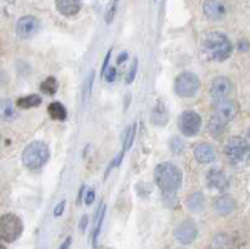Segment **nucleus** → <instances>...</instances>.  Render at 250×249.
Here are the masks:
<instances>
[{
  "instance_id": "nucleus-14",
  "label": "nucleus",
  "mask_w": 250,
  "mask_h": 249,
  "mask_svg": "<svg viewBox=\"0 0 250 249\" xmlns=\"http://www.w3.org/2000/svg\"><path fill=\"white\" fill-rule=\"evenodd\" d=\"M55 6L62 15L73 17L80 12L82 1L80 0H55Z\"/></svg>"
},
{
  "instance_id": "nucleus-19",
  "label": "nucleus",
  "mask_w": 250,
  "mask_h": 249,
  "mask_svg": "<svg viewBox=\"0 0 250 249\" xmlns=\"http://www.w3.org/2000/svg\"><path fill=\"white\" fill-rule=\"evenodd\" d=\"M105 210H106L105 205L100 203L99 208H98L97 217H95V226H94L93 237H91V242H93V247H94V248H97L98 238H99L100 232H102L103 222H104V217H105Z\"/></svg>"
},
{
  "instance_id": "nucleus-4",
  "label": "nucleus",
  "mask_w": 250,
  "mask_h": 249,
  "mask_svg": "<svg viewBox=\"0 0 250 249\" xmlns=\"http://www.w3.org/2000/svg\"><path fill=\"white\" fill-rule=\"evenodd\" d=\"M23 229V222L18 215L6 213L0 217V241L13 243L21 235Z\"/></svg>"
},
{
  "instance_id": "nucleus-18",
  "label": "nucleus",
  "mask_w": 250,
  "mask_h": 249,
  "mask_svg": "<svg viewBox=\"0 0 250 249\" xmlns=\"http://www.w3.org/2000/svg\"><path fill=\"white\" fill-rule=\"evenodd\" d=\"M187 207L191 212H202L205 207V197L202 192H194L188 197Z\"/></svg>"
},
{
  "instance_id": "nucleus-16",
  "label": "nucleus",
  "mask_w": 250,
  "mask_h": 249,
  "mask_svg": "<svg viewBox=\"0 0 250 249\" xmlns=\"http://www.w3.org/2000/svg\"><path fill=\"white\" fill-rule=\"evenodd\" d=\"M214 207L219 214L228 215L235 209V202L230 196H220L214 203Z\"/></svg>"
},
{
  "instance_id": "nucleus-1",
  "label": "nucleus",
  "mask_w": 250,
  "mask_h": 249,
  "mask_svg": "<svg viewBox=\"0 0 250 249\" xmlns=\"http://www.w3.org/2000/svg\"><path fill=\"white\" fill-rule=\"evenodd\" d=\"M154 179L156 185L164 194L174 196L176 190L182 187L183 174L182 170L173 163L163 161L154 169Z\"/></svg>"
},
{
  "instance_id": "nucleus-30",
  "label": "nucleus",
  "mask_w": 250,
  "mask_h": 249,
  "mask_svg": "<svg viewBox=\"0 0 250 249\" xmlns=\"http://www.w3.org/2000/svg\"><path fill=\"white\" fill-rule=\"evenodd\" d=\"M110 57H111V49H109L108 53H106L105 55V59H104V62H103L102 71H100V75H102V77H104V73H105L106 68L109 67V60H110Z\"/></svg>"
},
{
  "instance_id": "nucleus-36",
  "label": "nucleus",
  "mask_w": 250,
  "mask_h": 249,
  "mask_svg": "<svg viewBox=\"0 0 250 249\" xmlns=\"http://www.w3.org/2000/svg\"><path fill=\"white\" fill-rule=\"evenodd\" d=\"M0 249H6V248H5V247H4V246H3V244L0 243Z\"/></svg>"
},
{
  "instance_id": "nucleus-32",
  "label": "nucleus",
  "mask_w": 250,
  "mask_h": 249,
  "mask_svg": "<svg viewBox=\"0 0 250 249\" xmlns=\"http://www.w3.org/2000/svg\"><path fill=\"white\" fill-rule=\"evenodd\" d=\"M88 223H89V217L86 214H84L82 217V219H80V223H79V228L82 232H85L86 226H88Z\"/></svg>"
},
{
  "instance_id": "nucleus-34",
  "label": "nucleus",
  "mask_w": 250,
  "mask_h": 249,
  "mask_svg": "<svg viewBox=\"0 0 250 249\" xmlns=\"http://www.w3.org/2000/svg\"><path fill=\"white\" fill-rule=\"evenodd\" d=\"M126 59H128V53H126V51H124V53L119 54V57H118V59H117V63L118 64H123V63H124Z\"/></svg>"
},
{
  "instance_id": "nucleus-21",
  "label": "nucleus",
  "mask_w": 250,
  "mask_h": 249,
  "mask_svg": "<svg viewBox=\"0 0 250 249\" xmlns=\"http://www.w3.org/2000/svg\"><path fill=\"white\" fill-rule=\"evenodd\" d=\"M15 118V109L10 99L0 100V119L4 122H12Z\"/></svg>"
},
{
  "instance_id": "nucleus-31",
  "label": "nucleus",
  "mask_w": 250,
  "mask_h": 249,
  "mask_svg": "<svg viewBox=\"0 0 250 249\" xmlns=\"http://www.w3.org/2000/svg\"><path fill=\"white\" fill-rule=\"evenodd\" d=\"M94 201H95V190L91 188V189H89L88 192H86L85 204H86V205H91V204L94 203Z\"/></svg>"
},
{
  "instance_id": "nucleus-27",
  "label": "nucleus",
  "mask_w": 250,
  "mask_h": 249,
  "mask_svg": "<svg viewBox=\"0 0 250 249\" xmlns=\"http://www.w3.org/2000/svg\"><path fill=\"white\" fill-rule=\"evenodd\" d=\"M115 10H117V0H114L113 4H111V5L109 6L108 13H106L105 19H106V23H108V24H110L111 22H113L114 14H115Z\"/></svg>"
},
{
  "instance_id": "nucleus-7",
  "label": "nucleus",
  "mask_w": 250,
  "mask_h": 249,
  "mask_svg": "<svg viewBox=\"0 0 250 249\" xmlns=\"http://www.w3.org/2000/svg\"><path fill=\"white\" fill-rule=\"evenodd\" d=\"M248 152V144L240 136H231L225 145V154L233 163H239L245 158Z\"/></svg>"
},
{
  "instance_id": "nucleus-3",
  "label": "nucleus",
  "mask_w": 250,
  "mask_h": 249,
  "mask_svg": "<svg viewBox=\"0 0 250 249\" xmlns=\"http://www.w3.org/2000/svg\"><path fill=\"white\" fill-rule=\"evenodd\" d=\"M50 152L45 143L43 142H31L25 147L21 154V161L24 167L30 170H37L45 165L46 161L49 160Z\"/></svg>"
},
{
  "instance_id": "nucleus-25",
  "label": "nucleus",
  "mask_w": 250,
  "mask_h": 249,
  "mask_svg": "<svg viewBox=\"0 0 250 249\" xmlns=\"http://www.w3.org/2000/svg\"><path fill=\"white\" fill-rule=\"evenodd\" d=\"M138 66H139V60H138V58H134L133 64H131L128 75H126V84H131V83L134 82V79L137 77Z\"/></svg>"
},
{
  "instance_id": "nucleus-28",
  "label": "nucleus",
  "mask_w": 250,
  "mask_h": 249,
  "mask_svg": "<svg viewBox=\"0 0 250 249\" xmlns=\"http://www.w3.org/2000/svg\"><path fill=\"white\" fill-rule=\"evenodd\" d=\"M171 149H173L175 153H179V152H182L183 142L180 140L179 138H174L173 140H171Z\"/></svg>"
},
{
  "instance_id": "nucleus-23",
  "label": "nucleus",
  "mask_w": 250,
  "mask_h": 249,
  "mask_svg": "<svg viewBox=\"0 0 250 249\" xmlns=\"http://www.w3.org/2000/svg\"><path fill=\"white\" fill-rule=\"evenodd\" d=\"M59 88V83L54 77H48L40 84V91L46 95H54Z\"/></svg>"
},
{
  "instance_id": "nucleus-5",
  "label": "nucleus",
  "mask_w": 250,
  "mask_h": 249,
  "mask_svg": "<svg viewBox=\"0 0 250 249\" xmlns=\"http://www.w3.org/2000/svg\"><path fill=\"white\" fill-rule=\"evenodd\" d=\"M200 80L194 73H185L179 74L176 77L175 83H174V89L175 93L182 98H193L199 91Z\"/></svg>"
},
{
  "instance_id": "nucleus-9",
  "label": "nucleus",
  "mask_w": 250,
  "mask_h": 249,
  "mask_svg": "<svg viewBox=\"0 0 250 249\" xmlns=\"http://www.w3.org/2000/svg\"><path fill=\"white\" fill-rule=\"evenodd\" d=\"M233 91V83L227 77H218L211 82L210 94L216 103L227 99Z\"/></svg>"
},
{
  "instance_id": "nucleus-11",
  "label": "nucleus",
  "mask_w": 250,
  "mask_h": 249,
  "mask_svg": "<svg viewBox=\"0 0 250 249\" xmlns=\"http://www.w3.org/2000/svg\"><path fill=\"white\" fill-rule=\"evenodd\" d=\"M198 235V229L196 226L191 221H184L175 228L174 237L179 243L182 244H190L195 241Z\"/></svg>"
},
{
  "instance_id": "nucleus-2",
  "label": "nucleus",
  "mask_w": 250,
  "mask_h": 249,
  "mask_svg": "<svg viewBox=\"0 0 250 249\" xmlns=\"http://www.w3.org/2000/svg\"><path fill=\"white\" fill-rule=\"evenodd\" d=\"M203 49L210 59L215 62H224L230 57L233 45L227 35L218 31H211L205 34L203 39Z\"/></svg>"
},
{
  "instance_id": "nucleus-35",
  "label": "nucleus",
  "mask_w": 250,
  "mask_h": 249,
  "mask_svg": "<svg viewBox=\"0 0 250 249\" xmlns=\"http://www.w3.org/2000/svg\"><path fill=\"white\" fill-rule=\"evenodd\" d=\"M84 190H85V185H82V188L79 189V196H78V203H80L82 201V197L84 194Z\"/></svg>"
},
{
  "instance_id": "nucleus-33",
  "label": "nucleus",
  "mask_w": 250,
  "mask_h": 249,
  "mask_svg": "<svg viewBox=\"0 0 250 249\" xmlns=\"http://www.w3.org/2000/svg\"><path fill=\"white\" fill-rule=\"evenodd\" d=\"M71 242H73L71 237H68L65 239V241L62 242V246H60L59 249H69V247L71 246Z\"/></svg>"
},
{
  "instance_id": "nucleus-12",
  "label": "nucleus",
  "mask_w": 250,
  "mask_h": 249,
  "mask_svg": "<svg viewBox=\"0 0 250 249\" xmlns=\"http://www.w3.org/2000/svg\"><path fill=\"white\" fill-rule=\"evenodd\" d=\"M204 14L211 20H220L227 14V5L224 0H205Z\"/></svg>"
},
{
  "instance_id": "nucleus-29",
  "label": "nucleus",
  "mask_w": 250,
  "mask_h": 249,
  "mask_svg": "<svg viewBox=\"0 0 250 249\" xmlns=\"http://www.w3.org/2000/svg\"><path fill=\"white\" fill-rule=\"evenodd\" d=\"M65 204L66 202L65 201H62L60 203L57 204V207L54 208V217H60V215L64 213V209H65Z\"/></svg>"
},
{
  "instance_id": "nucleus-26",
  "label": "nucleus",
  "mask_w": 250,
  "mask_h": 249,
  "mask_svg": "<svg viewBox=\"0 0 250 249\" xmlns=\"http://www.w3.org/2000/svg\"><path fill=\"white\" fill-rule=\"evenodd\" d=\"M104 75H105L106 82L113 83L114 80H115V78H117V68H114V67H108L105 73H104Z\"/></svg>"
},
{
  "instance_id": "nucleus-24",
  "label": "nucleus",
  "mask_w": 250,
  "mask_h": 249,
  "mask_svg": "<svg viewBox=\"0 0 250 249\" xmlns=\"http://www.w3.org/2000/svg\"><path fill=\"white\" fill-rule=\"evenodd\" d=\"M135 133H137V124L134 123L133 125H130L129 127V129L126 131V133H125V138H124V152H126V150H129L131 148V145H133V142H134V136H135Z\"/></svg>"
},
{
  "instance_id": "nucleus-17",
  "label": "nucleus",
  "mask_w": 250,
  "mask_h": 249,
  "mask_svg": "<svg viewBox=\"0 0 250 249\" xmlns=\"http://www.w3.org/2000/svg\"><path fill=\"white\" fill-rule=\"evenodd\" d=\"M94 79H95V70H90L82 85V103H83V105H86L88 104L89 100H90L91 94H93Z\"/></svg>"
},
{
  "instance_id": "nucleus-37",
  "label": "nucleus",
  "mask_w": 250,
  "mask_h": 249,
  "mask_svg": "<svg viewBox=\"0 0 250 249\" xmlns=\"http://www.w3.org/2000/svg\"><path fill=\"white\" fill-rule=\"evenodd\" d=\"M0 145H1V136H0Z\"/></svg>"
},
{
  "instance_id": "nucleus-15",
  "label": "nucleus",
  "mask_w": 250,
  "mask_h": 249,
  "mask_svg": "<svg viewBox=\"0 0 250 249\" xmlns=\"http://www.w3.org/2000/svg\"><path fill=\"white\" fill-rule=\"evenodd\" d=\"M208 185L218 190H225L229 187V181L223 172L218 169L209 170L207 177Z\"/></svg>"
},
{
  "instance_id": "nucleus-8",
  "label": "nucleus",
  "mask_w": 250,
  "mask_h": 249,
  "mask_svg": "<svg viewBox=\"0 0 250 249\" xmlns=\"http://www.w3.org/2000/svg\"><path fill=\"white\" fill-rule=\"evenodd\" d=\"M239 112L238 103L234 100H222L218 102L214 111V119H216L218 122L223 123V124H228L231 122L236 116Z\"/></svg>"
},
{
  "instance_id": "nucleus-20",
  "label": "nucleus",
  "mask_w": 250,
  "mask_h": 249,
  "mask_svg": "<svg viewBox=\"0 0 250 249\" xmlns=\"http://www.w3.org/2000/svg\"><path fill=\"white\" fill-rule=\"evenodd\" d=\"M48 113L51 119L59 120V122L65 120L66 116H68V112H66L65 107L59 102L50 103V104L48 105Z\"/></svg>"
},
{
  "instance_id": "nucleus-10",
  "label": "nucleus",
  "mask_w": 250,
  "mask_h": 249,
  "mask_svg": "<svg viewBox=\"0 0 250 249\" xmlns=\"http://www.w3.org/2000/svg\"><path fill=\"white\" fill-rule=\"evenodd\" d=\"M39 26V22H38L37 18L26 15V17L20 18L18 20L15 31H17L18 37L21 38V39H29V38L34 37L37 34Z\"/></svg>"
},
{
  "instance_id": "nucleus-13",
  "label": "nucleus",
  "mask_w": 250,
  "mask_h": 249,
  "mask_svg": "<svg viewBox=\"0 0 250 249\" xmlns=\"http://www.w3.org/2000/svg\"><path fill=\"white\" fill-rule=\"evenodd\" d=\"M194 157L202 164H209L215 159V150L208 143H199L194 149Z\"/></svg>"
},
{
  "instance_id": "nucleus-22",
  "label": "nucleus",
  "mask_w": 250,
  "mask_h": 249,
  "mask_svg": "<svg viewBox=\"0 0 250 249\" xmlns=\"http://www.w3.org/2000/svg\"><path fill=\"white\" fill-rule=\"evenodd\" d=\"M42 96H39L38 94H31V95L23 96V98H19L17 100V105L21 109H30V108H35L38 105L42 104Z\"/></svg>"
},
{
  "instance_id": "nucleus-6",
  "label": "nucleus",
  "mask_w": 250,
  "mask_h": 249,
  "mask_svg": "<svg viewBox=\"0 0 250 249\" xmlns=\"http://www.w3.org/2000/svg\"><path fill=\"white\" fill-rule=\"evenodd\" d=\"M179 131L185 136H194L199 133L202 127V116L194 111H185L179 116Z\"/></svg>"
}]
</instances>
